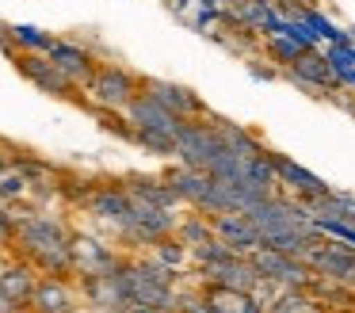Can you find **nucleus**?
<instances>
[{
  "label": "nucleus",
  "instance_id": "obj_21",
  "mask_svg": "<svg viewBox=\"0 0 355 313\" xmlns=\"http://www.w3.org/2000/svg\"><path fill=\"white\" fill-rule=\"evenodd\" d=\"M123 187H126V195H130V198L149 203V206H161V210H176V206H180L176 191L168 187V180H164V176H141V172H134V176H126V180H123Z\"/></svg>",
  "mask_w": 355,
  "mask_h": 313
},
{
  "label": "nucleus",
  "instance_id": "obj_13",
  "mask_svg": "<svg viewBox=\"0 0 355 313\" xmlns=\"http://www.w3.org/2000/svg\"><path fill=\"white\" fill-rule=\"evenodd\" d=\"M271 157V168H275V180H279V191H291V198H298L302 206H309V203H317L321 195H329V183L321 180V176H313V172H306L302 164H294L291 157H283V153H268Z\"/></svg>",
  "mask_w": 355,
  "mask_h": 313
},
{
  "label": "nucleus",
  "instance_id": "obj_25",
  "mask_svg": "<svg viewBox=\"0 0 355 313\" xmlns=\"http://www.w3.org/2000/svg\"><path fill=\"white\" fill-rule=\"evenodd\" d=\"M172 237H176V241L184 244L187 252H191V248H199V244H207L210 237H214V226H210L207 214L195 210V214H187V218L176 221V233H172Z\"/></svg>",
  "mask_w": 355,
  "mask_h": 313
},
{
  "label": "nucleus",
  "instance_id": "obj_10",
  "mask_svg": "<svg viewBox=\"0 0 355 313\" xmlns=\"http://www.w3.org/2000/svg\"><path fill=\"white\" fill-rule=\"evenodd\" d=\"M12 58H16L19 76H24L27 84H35L39 92H46V96H54V99H73V103H85L80 88H73V84L58 73L54 61H50L46 53H12Z\"/></svg>",
  "mask_w": 355,
  "mask_h": 313
},
{
  "label": "nucleus",
  "instance_id": "obj_19",
  "mask_svg": "<svg viewBox=\"0 0 355 313\" xmlns=\"http://www.w3.org/2000/svg\"><path fill=\"white\" fill-rule=\"evenodd\" d=\"M210 226H214V237L222 244H230L233 252H241V256H248V252L260 248V233H256V226L248 221V214H218V218H210Z\"/></svg>",
  "mask_w": 355,
  "mask_h": 313
},
{
  "label": "nucleus",
  "instance_id": "obj_20",
  "mask_svg": "<svg viewBox=\"0 0 355 313\" xmlns=\"http://www.w3.org/2000/svg\"><path fill=\"white\" fill-rule=\"evenodd\" d=\"M35 279H39V271H35L27 260H4V264H0V294L8 298L16 310H27Z\"/></svg>",
  "mask_w": 355,
  "mask_h": 313
},
{
  "label": "nucleus",
  "instance_id": "obj_8",
  "mask_svg": "<svg viewBox=\"0 0 355 313\" xmlns=\"http://www.w3.org/2000/svg\"><path fill=\"white\" fill-rule=\"evenodd\" d=\"M202 275V282H210V287H225V290H241V294H252L260 298L263 290V279L256 275L252 260L241 256V252H225V256L218 260H202V264H195Z\"/></svg>",
  "mask_w": 355,
  "mask_h": 313
},
{
  "label": "nucleus",
  "instance_id": "obj_3",
  "mask_svg": "<svg viewBox=\"0 0 355 313\" xmlns=\"http://www.w3.org/2000/svg\"><path fill=\"white\" fill-rule=\"evenodd\" d=\"M245 214H248V221L256 226V233H260L263 244H275V241H283V237H321L317 233L313 214H309V206H302L298 198L283 195V191H275V195L252 203Z\"/></svg>",
  "mask_w": 355,
  "mask_h": 313
},
{
  "label": "nucleus",
  "instance_id": "obj_26",
  "mask_svg": "<svg viewBox=\"0 0 355 313\" xmlns=\"http://www.w3.org/2000/svg\"><path fill=\"white\" fill-rule=\"evenodd\" d=\"M149 248H153V252H149V260L161 264V267H168V271H180V267L187 264V248L176 241V237H161V241H153Z\"/></svg>",
  "mask_w": 355,
  "mask_h": 313
},
{
  "label": "nucleus",
  "instance_id": "obj_33",
  "mask_svg": "<svg viewBox=\"0 0 355 313\" xmlns=\"http://www.w3.org/2000/svg\"><path fill=\"white\" fill-rule=\"evenodd\" d=\"M126 313H161V310H141V305H134V310H126Z\"/></svg>",
  "mask_w": 355,
  "mask_h": 313
},
{
  "label": "nucleus",
  "instance_id": "obj_30",
  "mask_svg": "<svg viewBox=\"0 0 355 313\" xmlns=\"http://www.w3.org/2000/svg\"><path fill=\"white\" fill-rule=\"evenodd\" d=\"M12 244V210L0 203V248H8Z\"/></svg>",
  "mask_w": 355,
  "mask_h": 313
},
{
  "label": "nucleus",
  "instance_id": "obj_22",
  "mask_svg": "<svg viewBox=\"0 0 355 313\" xmlns=\"http://www.w3.org/2000/svg\"><path fill=\"white\" fill-rule=\"evenodd\" d=\"M0 42L8 46L12 53H46L54 35L42 27H31V23H4L0 27Z\"/></svg>",
  "mask_w": 355,
  "mask_h": 313
},
{
  "label": "nucleus",
  "instance_id": "obj_12",
  "mask_svg": "<svg viewBox=\"0 0 355 313\" xmlns=\"http://www.w3.org/2000/svg\"><path fill=\"white\" fill-rule=\"evenodd\" d=\"M141 92H146L149 99H157L164 111L180 115L184 122L207 115V103H202L191 88H184V84H176V81H164V76H141Z\"/></svg>",
  "mask_w": 355,
  "mask_h": 313
},
{
  "label": "nucleus",
  "instance_id": "obj_9",
  "mask_svg": "<svg viewBox=\"0 0 355 313\" xmlns=\"http://www.w3.org/2000/svg\"><path fill=\"white\" fill-rule=\"evenodd\" d=\"M302 264L317 275V279L340 282V287H355V248L344 241H324L317 237L309 244V252L302 256Z\"/></svg>",
  "mask_w": 355,
  "mask_h": 313
},
{
  "label": "nucleus",
  "instance_id": "obj_35",
  "mask_svg": "<svg viewBox=\"0 0 355 313\" xmlns=\"http://www.w3.org/2000/svg\"><path fill=\"white\" fill-rule=\"evenodd\" d=\"M268 4H271V0H268Z\"/></svg>",
  "mask_w": 355,
  "mask_h": 313
},
{
  "label": "nucleus",
  "instance_id": "obj_31",
  "mask_svg": "<svg viewBox=\"0 0 355 313\" xmlns=\"http://www.w3.org/2000/svg\"><path fill=\"white\" fill-rule=\"evenodd\" d=\"M0 264H4V256H0ZM0 313H24V310H16V305L8 302V298L0 294Z\"/></svg>",
  "mask_w": 355,
  "mask_h": 313
},
{
  "label": "nucleus",
  "instance_id": "obj_17",
  "mask_svg": "<svg viewBox=\"0 0 355 313\" xmlns=\"http://www.w3.org/2000/svg\"><path fill=\"white\" fill-rule=\"evenodd\" d=\"M286 76H291L294 84H302V88H309V92H340V81H336V73H332V65H329V58H324L321 50H302L298 58L286 65Z\"/></svg>",
  "mask_w": 355,
  "mask_h": 313
},
{
  "label": "nucleus",
  "instance_id": "obj_16",
  "mask_svg": "<svg viewBox=\"0 0 355 313\" xmlns=\"http://www.w3.org/2000/svg\"><path fill=\"white\" fill-rule=\"evenodd\" d=\"M123 252H115L111 244L96 241V237H80L73 233V275H111L119 271V264H123Z\"/></svg>",
  "mask_w": 355,
  "mask_h": 313
},
{
  "label": "nucleus",
  "instance_id": "obj_4",
  "mask_svg": "<svg viewBox=\"0 0 355 313\" xmlns=\"http://www.w3.org/2000/svg\"><path fill=\"white\" fill-rule=\"evenodd\" d=\"M126 126H130V142L141 145L146 153H153V157H172V149H176V134L180 126H184V119L172 111H164L157 99H149L146 92H138V96L130 99V107L123 111Z\"/></svg>",
  "mask_w": 355,
  "mask_h": 313
},
{
  "label": "nucleus",
  "instance_id": "obj_2",
  "mask_svg": "<svg viewBox=\"0 0 355 313\" xmlns=\"http://www.w3.org/2000/svg\"><path fill=\"white\" fill-rule=\"evenodd\" d=\"M119 279L126 287V298H130V310L141 305V310H161V313H172L176 305V271L153 264L149 256H126L119 264Z\"/></svg>",
  "mask_w": 355,
  "mask_h": 313
},
{
  "label": "nucleus",
  "instance_id": "obj_28",
  "mask_svg": "<svg viewBox=\"0 0 355 313\" xmlns=\"http://www.w3.org/2000/svg\"><path fill=\"white\" fill-rule=\"evenodd\" d=\"M263 53H268V61H275L279 69H286L302 50H298V46H294L286 35H268V38H263Z\"/></svg>",
  "mask_w": 355,
  "mask_h": 313
},
{
  "label": "nucleus",
  "instance_id": "obj_1",
  "mask_svg": "<svg viewBox=\"0 0 355 313\" xmlns=\"http://www.w3.org/2000/svg\"><path fill=\"white\" fill-rule=\"evenodd\" d=\"M12 210V206H8ZM42 275L73 279V229L46 210H12V244Z\"/></svg>",
  "mask_w": 355,
  "mask_h": 313
},
{
  "label": "nucleus",
  "instance_id": "obj_15",
  "mask_svg": "<svg viewBox=\"0 0 355 313\" xmlns=\"http://www.w3.org/2000/svg\"><path fill=\"white\" fill-rule=\"evenodd\" d=\"M46 58L54 61V69L73 84V88H85L88 76H92L96 65H100V61H96L80 42H73V38H54V42H50V50H46Z\"/></svg>",
  "mask_w": 355,
  "mask_h": 313
},
{
  "label": "nucleus",
  "instance_id": "obj_7",
  "mask_svg": "<svg viewBox=\"0 0 355 313\" xmlns=\"http://www.w3.org/2000/svg\"><path fill=\"white\" fill-rule=\"evenodd\" d=\"M218 153H222V137H218L214 122H210V111L202 115V119H187L184 126H180L176 149H172V157H176L180 164L210 172V164L218 160Z\"/></svg>",
  "mask_w": 355,
  "mask_h": 313
},
{
  "label": "nucleus",
  "instance_id": "obj_29",
  "mask_svg": "<svg viewBox=\"0 0 355 313\" xmlns=\"http://www.w3.org/2000/svg\"><path fill=\"white\" fill-rule=\"evenodd\" d=\"M172 313H214V310H210V302H207L202 290H180Z\"/></svg>",
  "mask_w": 355,
  "mask_h": 313
},
{
  "label": "nucleus",
  "instance_id": "obj_24",
  "mask_svg": "<svg viewBox=\"0 0 355 313\" xmlns=\"http://www.w3.org/2000/svg\"><path fill=\"white\" fill-rule=\"evenodd\" d=\"M268 313H329L313 290H279L268 302Z\"/></svg>",
  "mask_w": 355,
  "mask_h": 313
},
{
  "label": "nucleus",
  "instance_id": "obj_11",
  "mask_svg": "<svg viewBox=\"0 0 355 313\" xmlns=\"http://www.w3.org/2000/svg\"><path fill=\"white\" fill-rule=\"evenodd\" d=\"M31 313H77L80 310V290L77 279H62V275H39L35 290L27 298Z\"/></svg>",
  "mask_w": 355,
  "mask_h": 313
},
{
  "label": "nucleus",
  "instance_id": "obj_5",
  "mask_svg": "<svg viewBox=\"0 0 355 313\" xmlns=\"http://www.w3.org/2000/svg\"><path fill=\"white\" fill-rule=\"evenodd\" d=\"M85 92H88V103H92L96 111H126L130 99L141 92V76L130 73V69H123V65L103 61V65H96V73L88 76Z\"/></svg>",
  "mask_w": 355,
  "mask_h": 313
},
{
  "label": "nucleus",
  "instance_id": "obj_6",
  "mask_svg": "<svg viewBox=\"0 0 355 313\" xmlns=\"http://www.w3.org/2000/svg\"><path fill=\"white\" fill-rule=\"evenodd\" d=\"M256 275L263 279V287H275V290H309L317 275L302 264L298 256H286V252H275L268 244H260L256 252H248Z\"/></svg>",
  "mask_w": 355,
  "mask_h": 313
},
{
  "label": "nucleus",
  "instance_id": "obj_27",
  "mask_svg": "<svg viewBox=\"0 0 355 313\" xmlns=\"http://www.w3.org/2000/svg\"><path fill=\"white\" fill-rule=\"evenodd\" d=\"M27 191H31V183H27L24 168H16L8 160V164H4V172H0V203L8 206V203H16V198H24Z\"/></svg>",
  "mask_w": 355,
  "mask_h": 313
},
{
  "label": "nucleus",
  "instance_id": "obj_14",
  "mask_svg": "<svg viewBox=\"0 0 355 313\" xmlns=\"http://www.w3.org/2000/svg\"><path fill=\"white\" fill-rule=\"evenodd\" d=\"M77 290H80V302H88L92 310H103V313H126L130 310V298H126V287H123V279H119V271L80 275Z\"/></svg>",
  "mask_w": 355,
  "mask_h": 313
},
{
  "label": "nucleus",
  "instance_id": "obj_18",
  "mask_svg": "<svg viewBox=\"0 0 355 313\" xmlns=\"http://www.w3.org/2000/svg\"><path fill=\"white\" fill-rule=\"evenodd\" d=\"M164 180H168V187L176 191V198L184 206H191V210H202V203H207L210 195V183H214V176L202 172V168H187V164H176L168 168V172H161Z\"/></svg>",
  "mask_w": 355,
  "mask_h": 313
},
{
  "label": "nucleus",
  "instance_id": "obj_34",
  "mask_svg": "<svg viewBox=\"0 0 355 313\" xmlns=\"http://www.w3.org/2000/svg\"><path fill=\"white\" fill-rule=\"evenodd\" d=\"M199 4H225V0H199Z\"/></svg>",
  "mask_w": 355,
  "mask_h": 313
},
{
  "label": "nucleus",
  "instance_id": "obj_23",
  "mask_svg": "<svg viewBox=\"0 0 355 313\" xmlns=\"http://www.w3.org/2000/svg\"><path fill=\"white\" fill-rule=\"evenodd\" d=\"M202 294H207L210 310L214 313H268L260 305V298L252 294H241V290H225V287H210V282H202Z\"/></svg>",
  "mask_w": 355,
  "mask_h": 313
},
{
  "label": "nucleus",
  "instance_id": "obj_32",
  "mask_svg": "<svg viewBox=\"0 0 355 313\" xmlns=\"http://www.w3.org/2000/svg\"><path fill=\"white\" fill-rule=\"evenodd\" d=\"M4 164H8V153H4V145H0V172H4Z\"/></svg>",
  "mask_w": 355,
  "mask_h": 313
}]
</instances>
